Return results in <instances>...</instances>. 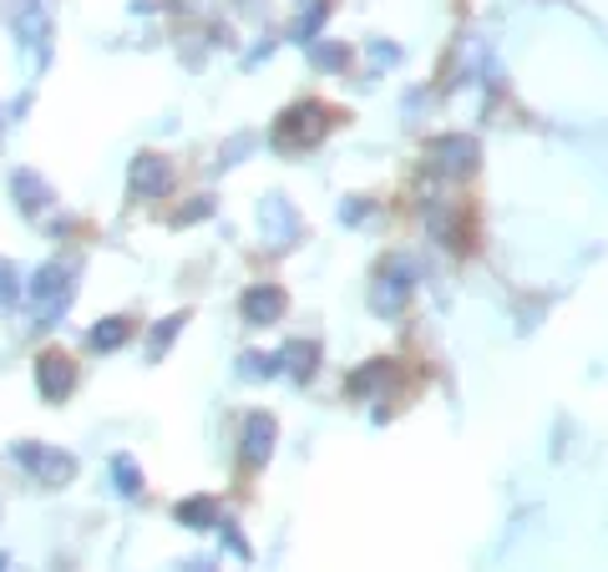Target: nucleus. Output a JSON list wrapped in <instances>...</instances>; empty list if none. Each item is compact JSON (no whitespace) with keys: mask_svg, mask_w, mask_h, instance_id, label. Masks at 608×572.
I'll use <instances>...</instances> for the list:
<instances>
[{"mask_svg":"<svg viewBox=\"0 0 608 572\" xmlns=\"http://www.w3.org/2000/svg\"><path fill=\"white\" fill-rule=\"evenodd\" d=\"M25 304H31V314H37L41 330L56 324L61 314H66V304H72V269L41 263L37 274H31V284H25Z\"/></svg>","mask_w":608,"mask_h":572,"instance_id":"obj_1","label":"nucleus"},{"mask_svg":"<svg viewBox=\"0 0 608 572\" xmlns=\"http://www.w3.org/2000/svg\"><path fill=\"white\" fill-rule=\"evenodd\" d=\"M11 461L25 466L37 481H47V487H61V481L76 477V461L66 451H56V446H41V441H16L11 446Z\"/></svg>","mask_w":608,"mask_h":572,"instance_id":"obj_2","label":"nucleus"},{"mask_svg":"<svg viewBox=\"0 0 608 572\" xmlns=\"http://www.w3.org/2000/svg\"><path fill=\"white\" fill-rule=\"evenodd\" d=\"M11 25H16V41L31 46L41 61H47V46H51V11L47 0H16L11 6Z\"/></svg>","mask_w":608,"mask_h":572,"instance_id":"obj_3","label":"nucleus"},{"mask_svg":"<svg viewBox=\"0 0 608 572\" xmlns=\"http://www.w3.org/2000/svg\"><path fill=\"white\" fill-rule=\"evenodd\" d=\"M37 391H41V401H51V406L76 391V360L66 355V350H47V355L37 360Z\"/></svg>","mask_w":608,"mask_h":572,"instance_id":"obj_4","label":"nucleus"},{"mask_svg":"<svg viewBox=\"0 0 608 572\" xmlns=\"http://www.w3.org/2000/svg\"><path fill=\"white\" fill-rule=\"evenodd\" d=\"M11 193H16V204H21L25 214H41V208L51 204V188L37 178V173H25V167L21 173H11Z\"/></svg>","mask_w":608,"mask_h":572,"instance_id":"obj_5","label":"nucleus"},{"mask_svg":"<svg viewBox=\"0 0 608 572\" xmlns=\"http://www.w3.org/2000/svg\"><path fill=\"white\" fill-rule=\"evenodd\" d=\"M132 183H137V188H147V193L163 188V183H167L163 157H137V173H132Z\"/></svg>","mask_w":608,"mask_h":572,"instance_id":"obj_6","label":"nucleus"},{"mask_svg":"<svg viewBox=\"0 0 608 572\" xmlns=\"http://www.w3.org/2000/svg\"><path fill=\"white\" fill-rule=\"evenodd\" d=\"M122 340H127V320H102V324L92 330V345H96V350H117Z\"/></svg>","mask_w":608,"mask_h":572,"instance_id":"obj_7","label":"nucleus"},{"mask_svg":"<svg viewBox=\"0 0 608 572\" xmlns=\"http://www.w3.org/2000/svg\"><path fill=\"white\" fill-rule=\"evenodd\" d=\"M16 294H21V274H16L11 259H0V310H6V304H16Z\"/></svg>","mask_w":608,"mask_h":572,"instance_id":"obj_8","label":"nucleus"},{"mask_svg":"<svg viewBox=\"0 0 608 572\" xmlns=\"http://www.w3.org/2000/svg\"><path fill=\"white\" fill-rule=\"evenodd\" d=\"M117 481H122V491H127V497H137V471H132L127 461H117Z\"/></svg>","mask_w":608,"mask_h":572,"instance_id":"obj_9","label":"nucleus"},{"mask_svg":"<svg viewBox=\"0 0 608 572\" xmlns=\"http://www.w3.org/2000/svg\"><path fill=\"white\" fill-rule=\"evenodd\" d=\"M6 568H11V558H6V552H0V572H6Z\"/></svg>","mask_w":608,"mask_h":572,"instance_id":"obj_10","label":"nucleus"}]
</instances>
